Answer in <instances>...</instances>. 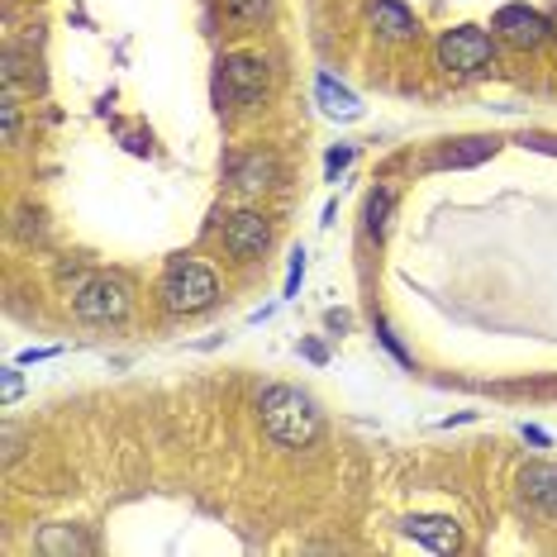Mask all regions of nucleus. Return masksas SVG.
I'll return each mask as SVG.
<instances>
[{
    "label": "nucleus",
    "mask_w": 557,
    "mask_h": 557,
    "mask_svg": "<svg viewBox=\"0 0 557 557\" xmlns=\"http://www.w3.org/2000/svg\"><path fill=\"white\" fill-rule=\"evenodd\" d=\"M258 420H262V434H268L276 448H286V453L310 448V443L320 438V429H324L320 405H314L306 391H296V386H268L262 391L258 396Z\"/></svg>",
    "instance_id": "f257e3e1"
},
{
    "label": "nucleus",
    "mask_w": 557,
    "mask_h": 557,
    "mask_svg": "<svg viewBox=\"0 0 557 557\" xmlns=\"http://www.w3.org/2000/svg\"><path fill=\"white\" fill-rule=\"evenodd\" d=\"M158 296L172 314H200L220 300V276L196 258H172L158 282Z\"/></svg>",
    "instance_id": "f03ea898"
},
{
    "label": "nucleus",
    "mask_w": 557,
    "mask_h": 557,
    "mask_svg": "<svg viewBox=\"0 0 557 557\" xmlns=\"http://www.w3.org/2000/svg\"><path fill=\"white\" fill-rule=\"evenodd\" d=\"M72 310H77V320H86V324H120L124 314L134 310V286L115 272H96L77 286Z\"/></svg>",
    "instance_id": "7ed1b4c3"
},
{
    "label": "nucleus",
    "mask_w": 557,
    "mask_h": 557,
    "mask_svg": "<svg viewBox=\"0 0 557 557\" xmlns=\"http://www.w3.org/2000/svg\"><path fill=\"white\" fill-rule=\"evenodd\" d=\"M434 58L453 77H476V72L496 67V39H491L486 29H476V24H458V29H448L438 39Z\"/></svg>",
    "instance_id": "20e7f679"
},
{
    "label": "nucleus",
    "mask_w": 557,
    "mask_h": 557,
    "mask_svg": "<svg viewBox=\"0 0 557 557\" xmlns=\"http://www.w3.org/2000/svg\"><path fill=\"white\" fill-rule=\"evenodd\" d=\"M268 91V62L252 53H234L220 62V100L224 106H252Z\"/></svg>",
    "instance_id": "39448f33"
},
{
    "label": "nucleus",
    "mask_w": 557,
    "mask_h": 557,
    "mask_svg": "<svg viewBox=\"0 0 557 557\" xmlns=\"http://www.w3.org/2000/svg\"><path fill=\"white\" fill-rule=\"evenodd\" d=\"M491 29H496V39H505L519 53H534L553 39V24L543 10H529V5H500L496 20H491Z\"/></svg>",
    "instance_id": "423d86ee"
},
{
    "label": "nucleus",
    "mask_w": 557,
    "mask_h": 557,
    "mask_svg": "<svg viewBox=\"0 0 557 557\" xmlns=\"http://www.w3.org/2000/svg\"><path fill=\"white\" fill-rule=\"evenodd\" d=\"M220 238H224V252H230V258L252 262V258H262V252H268V244H272V224L262 220L258 210H238V214H230V220H224Z\"/></svg>",
    "instance_id": "0eeeda50"
},
{
    "label": "nucleus",
    "mask_w": 557,
    "mask_h": 557,
    "mask_svg": "<svg viewBox=\"0 0 557 557\" xmlns=\"http://www.w3.org/2000/svg\"><path fill=\"white\" fill-rule=\"evenodd\" d=\"M400 534H410L414 543H424L429 553H458L462 548V529L453 515H405Z\"/></svg>",
    "instance_id": "6e6552de"
},
{
    "label": "nucleus",
    "mask_w": 557,
    "mask_h": 557,
    "mask_svg": "<svg viewBox=\"0 0 557 557\" xmlns=\"http://www.w3.org/2000/svg\"><path fill=\"white\" fill-rule=\"evenodd\" d=\"M367 24H372L382 39L391 44H405L420 34V24H414V10L400 5V0H367Z\"/></svg>",
    "instance_id": "1a4fd4ad"
},
{
    "label": "nucleus",
    "mask_w": 557,
    "mask_h": 557,
    "mask_svg": "<svg viewBox=\"0 0 557 557\" xmlns=\"http://www.w3.org/2000/svg\"><path fill=\"white\" fill-rule=\"evenodd\" d=\"M519 496L534 505L539 515L557 519V467H548V462L524 467V472H519Z\"/></svg>",
    "instance_id": "9d476101"
},
{
    "label": "nucleus",
    "mask_w": 557,
    "mask_h": 557,
    "mask_svg": "<svg viewBox=\"0 0 557 557\" xmlns=\"http://www.w3.org/2000/svg\"><path fill=\"white\" fill-rule=\"evenodd\" d=\"M230 182L238 191H262V186L276 182V158L272 153H248L230 162Z\"/></svg>",
    "instance_id": "9b49d317"
},
{
    "label": "nucleus",
    "mask_w": 557,
    "mask_h": 557,
    "mask_svg": "<svg viewBox=\"0 0 557 557\" xmlns=\"http://www.w3.org/2000/svg\"><path fill=\"white\" fill-rule=\"evenodd\" d=\"M491 153H496V138H462V144L438 148L429 168H438V172H448V168H476V162H486Z\"/></svg>",
    "instance_id": "f8f14e48"
},
{
    "label": "nucleus",
    "mask_w": 557,
    "mask_h": 557,
    "mask_svg": "<svg viewBox=\"0 0 557 557\" xmlns=\"http://www.w3.org/2000/svg\"><path fill=\"white\" fill-rule=\"evenodd\" d=\"M314 96H320V106H324V115H334V120H358L362 115V106H358V96L348 91V86H338L334 77H324L314 82Z\"/></svg>",
    "instance_id": "ddd939ff"
},
{
    "label": "nucleus",
    "mask_w": 557,
    "mask_h": 557,
    "mask_svg": "<svg viewBox=\"0 0 557 557\" xmlns=\"http://www.w3.org/2000/svg\"><path fill=\"white\" fill-rule=\"evenodd\" d=\"M39 553H53V557L91 553V539H82L72 524H44V529H39Z\"/></svg>",
    "instance_id": "4468645a"
},
{
    "label": "nucleus",
    "mask_w": 557,
    "mask_h": 557,
    "mask_svg": "<svg viewBox=\"0 0 557 557\" xmlns=\"http://www.w3.org/2000/svg\"><path fill=\"white\" fill-rule=\"evenodd\" d=\"M220 15L230 29H258L272 15V0H220Z\"/></svg>",
    "instance_id": "2eb2a0df"
},
{
    "label": "nucleus",
    "mask_w": 557,
    "mask_h": 557,
    "mask_svg": "<svg viewBox=\"0 0 557 557\" xmlns=\"http://www.w3.org/2000/svg\"><path fill=\"white\" fill-rule=\"evenodd\" d=\"M391 210H396V191H391V186H376V191L367 196V234H372V238H386Z\"/></svg>",
    "instance_id": "dca6fc26"
},
{
    "label": "nucleus",
    "mask_w": 557,
    "mask_h": 557,
    "mask_svg": "<svg viewBox=\"0 0 557 557\" xmlns=\"http://www.w3.org/2000/svg\"><path fill=\"white\" fill-rule=\"evenodd\" d=\"M0 124H5V144L15 148L20 144V96H15V82H5V96H0Z\"/></svg>",
    "instance_id": "f3484780"
},
{
    "label": "nucleus",
    "mask_w": 557,
    "mask_h": 557,
    "mask_svg": "<svg viewBox=\"0 0 557 557\" xmlns=\"http://www.w3.org/2000/svg\"><path fill=\"white\" fill-rule=\"evenodd\" d=\"M20 396H24V376L15 372V367H5V372H0V400L15 405Z\"/></svg>",
    "instance_id": "a211bd4d"
},
{
    "label": "nucleus",
    "mask_w": 557,
    "mask_h": 557,
    "mask_svg": "<svg viewBox=\"0 0 557 557\" xmlns=\"http://www.w3.org/2000/svg\"><path fill=\"white\" fill-rule=\"evenodd\" d=\"M300 276H306V252H290V276H286V296H296L300 290Z\"/></svg>",
    "instance_id": "6ab92c4d"
},
{
    "label": "nucleus",
    "mask_w": 557,
    "mask_h": 557,
    "mask_svg": "<svg viewBox=\"0 0 557 557\" xmlns=\"http://www.w3.org/2000/svg\"><path fill=\"white\" fill-rule=\"evenodd\" d=\"M376 334H382V344H386L391 352H396V358H400L405 367H410V352H405V348H400V338H396V334H391V324H376Z\"/></svg>",
    "instance_id": "aec40b11"
},
{
    "label": "nucleus",
    "mask_w": 557,
    "mask_h": 557,
    "mask_svg": "<svg viewBox=\"0 0 557 557\" xmlns=\"http://www.w3.org/2000/svg\"><path fill=\"white\" fill-rule=\"evenodd\" d=\"M352 162V148H334V153H329V176H338Z\"/></svg>",
    "instance_id": "412c9836"
},
{
    "label": "nucleus",
    "mask_w": 557,
    "mask_h": 557,
    "mask_svg": "<svg viewBox=\"0 0 557 557\" xmlns=\"http://www.w3.org/2000/svg\"><path fill=\"white\" fill-rule=\"evenodd\" d=\"M524 148H534V153H553V158H557V138H543V134L524 138Z\"/></svg>",
    "instance_id": "4be33fe9"
},
{
    "label": "nucleus",
    "mask_w": 557,
    "mask_h": 557,
    "mask_svg": "<svg viewBox=\"0 0 557 557\" xmlns=\"http://www.w3.org/2000/svg\"><path fill=\"white\" fill-rule=\"evenodd\" d=\"M53 352H58V348H29L20 362H44V358H53Z\"/></svg>",
    "instance_id": "5701e85b"
},
{
    "label": "nucleus",
    "mask_w": 557,
    "mask_h": 557,
    "mask_svg": "<svg viewBox=\"0 0 557 557\" xmlns=\"http://www.w3.org/2000/svg\"><path fill=\"white\" fill-rule=\"evenodd\" d=\"M524 438H529V443H539V448L548 443V434H543V429H534V424H524Z\"/></svg>",
    "instance_id": "b1692460"
},
{
    "label": "nucleus",
    "mask_w": 557,
    "mask_h": 557,
    "mask_svg": "<svg viewBox=\"0 0 557 557\" xmlns=\"http://www.w3.org/2000/svg\"><path fill=\"white\" fill-rule=\"evenodd\" d=\"M548 24H553V39H557V5H553V15H548Z\"/></svg>",
    "instance_id": "393cba45"
}]
</instances>
